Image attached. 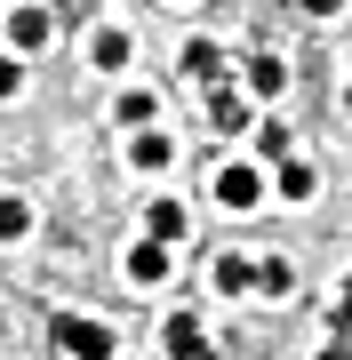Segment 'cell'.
I'll return each mask as SVG.
<instances>
[{
	"label": "cell",
	"instance_id": "7402d4cb",
	"mask_svg": "<svg viewBox=\"0 0 352 360\" xmlns=\"http://www.w3.org/2000/svg\"><path fill=\"white\" fill-rule=\"evenodd\" d=\"M344 112H352V89H344Z\"/></svg>",
	"mask_w": 352,
	"mask_h": 360
},
{
	"label": "cell",
	"instance_id": "5bb4252c",
	"mask_svg": "<svg viewBox=\"0 0 352 360\" xmlns=\"http://www.w3.org/2000/svg\"><path fill=\"white\" fill-rule=\"evenodd\" d=\"M25 232H32V200L0 193V240H25Z\"/></svg>",
	"mask_w": 352,
	"mask_h": 360
},
{
	"label": "cell",
	"instance_id": "ac0fdd59",
	"mask_svg": "<svg viewBox=\"0 0 352 360\" xmlns=\"http://www.w3.org/2000/svg\"><path fill=\"white\" fill-rule=\"evenodd\" d=\"M328 328H337V345H352V281H344V296H337V312H328Z\"/></svg>",
	"mask_w": 352,
	"mask_h": 360
},
{
	"label": "cell",
	"instance_id": "8fae6325",
	"mask_svg": "<svg viewBox=\"0 0 352 360\" xmlns=\"http://www.w3.org/2000/svg\"><path fill=\"white\" fill-rule=\"evenodd\" d=\"M248 288H256V296H288V288H296V272H288L280 257H256V272H248Z\"/></svg>",
	"mask_w": 352,
	"mask_h": 360
},
{
	"label": "cell",
	"instance_id": "5b68a950",
	"mask_svg": "<svg viewBox=\"0 0 352 360\" xmlns=\"http://www.w3.org/2000/svg\"><path fill=\"white\" fill-rule=\"evenodd\" d=\"M8 40H16V49H48V40H56V16H40V8H8Z\"/></svg>",
	"mask_w": 352,
	"mask_h": 360
},
{
	"label": "cell",
	"instance_id": "8992f818",
	"mask_svg": "<svg viewBox=\"0 0 352 360\" xmlns=\"http://www.w3.org/2000/svg\"><path fill=\"white\" fill-rule=\"evenodd\" d=\"M144 240H152V248H176L184 240V208L176 200H152V208H144Z\"/></svg>",
	"mask_w": 352,
	"mask_h": 360
},
{
	"label": "cell",
	"instance_id": "d6986e66",
	"mask_svg": "<svg viewBox=\"0 0 352 360\" xmlns=\"http://www.w3.org/2000/svg\"><path fill=\"white\" fill-rule=\"evenodd\" d=\"M16 89H25V65H16V56H0V104H8Z\"/></svg>",
	"mask_w": 352,
	"mask_h": 360
},
{
	"label": "cell",
	"instance_id": "ba28073f",
	"mask_svg": "<svg viewBox=\"0 0 352 360\" xmlns=\"http://www.w3.org/2000/svg\"><path fill=\"white\" fill-rule=\"evenodd\" d=\"M184 80H209V89L224 80V49L216 40H193V49H184Z\"/></svg>",
	"mask_w": 352,
	"mask_h": 360
},
{
	"label": "cell",
	"instance_id": "4fadbf2b",
	"mask_svg": "<svg viewBox=\"0 0 352 360\" xmlns=\"http://www.w3.org/2000/svg\"><path fill=\"white\" fill-rule=\"evenodd\" d=\"M273 193H280V200H313V168H304V160H280Z\"/></svg>",
	"mask_w": 352,
	"mask_h": 360
},
{
	"label": "cell",
	"instance_id": "6da1fadb",
	"mask_svg": "<svg viewBox=\"0 0 352 360\" xmlns=\"http://www.w3.org/2000/svg\"><path fill=\"white\" fill-rule=\"evenodd\" d=\"M48 336H56L72 360H112V352H120V336H112L105 321H89V312H48Z\"/></svg>",
	"mask_w": 352,
	"mask_h": 360
},
{
	"label": "cell",
	"instance_id": "44dd1931",
	"mask_svg": "<svg viewBox=\"0 0 352 360\" xmlns=\"http://www.w3.org/2000/svg\"><path fill=\"white\" fill-rule=\"evenodd\" d=\"M320 360H352V345H320Z\"/></svg>",
	"mask_w": 352,
	"mask_h": 360
},
{
	"label": "cell",
	"instance_id": "52a82bcc",
	"mask_svg": "<svg viewBox=\"0 0 352 360\" xmlns=\"http://www.w3.org/2000/svg\"><path fill=\"white\" fill-rule=\"evenodd\" d=\"M129 281H136V288H160V281H169V248L136 240V248H129Z\"/></svg>",
	"mask_w": 352,
	"mask_h": 360
},
{
	"label": "cell",
	"instance_id": "ffe728a7",
	"mask_svg": "<svg viewBox=\"0 0 352 360\" xmlns=\"http://www.w3.org/2000/svg\"><path fill=\"white\" fill-rule=\"evenodd\" d=\"M344 8V0H304V16H337Z\"/></svg>",
	"mask_w": 352,
	"mask_h": 360
},
{
	"label": "cell",
	"instance_id": "9c48e42d",
	"mask_svg": "<svg viewBox=\"0 0 352 360\" xmlns=\"http://www.w3.org/2000/svg\"><path fill=\"white\" fill-rule=\"evenodd\" d=\"M129 160L144 168V176H160V168H169V160H176V144H169V136H160V129H144V136L129 144Z\"/></svg>",
	"mask_w": 352,
	"mask_h": 360
},
{
	"label": "cell",
	"instance_id": "e0dca14e",
	"mask_svg": "<svg viewBox=\"0 0 352 360\" xmlns=\"http://www.w3.org/2000/svg\"><path fill=\"white\" fill-rule=\"evenodd\" d=\"M256 153H264V160H273V168L288 160V129H280V120H273V129H256Z\"/></svg>",
	"mask_w": 352,
	"mask_h": 360
},
{
	"label": "cell",
	"instance_id": "7a4b0ae2",
	"mask_svg": "<svg viewBox=\"0 0 352 360\" xmlns=\"http://www.w3.org/2000/svg\"><path fill=\"white\" fill-rule=\"evenodd\" d=\"M216 200H224V208H256V200H264V168L224 160V168H216Z\"/></svg>",
	"mask_w": 352,
	"mask_h": 360
},
{
	"label": "cell",
	"instance_id": "277c9868",
	"mask_svg": "<svg viewBox=\"0 0 352 360\" xmlns=\"http://www.w3.org/2000/svg\"><path fill=\"white\" fill-rule=\"evenodd\" d=\"M209 120H216V129H224V136H240V129H248V120H256V104H248L240 89H224V80H216V89H209Z\"/></svg>",
	"mask_w": 352,
	"mask_h": 360
},
{
	"label": "cell",
	"instance_id": "7c38bea8",
	"mask_svg": "<svg viewBox=\"0 0 352 360\" xmlns=\"http://www.w3.org/2000/svg\"><path fill=\"white\" fill-rule=\"evenodd\" d=\"M89 56H96L105 72H120V65H129V32H120V25H105V32L89 40Z\"/></svg>",
	"mask_w": 352,
	"mask_h": 360
},
{
	"label": "cell",
	"instance_id": "2e32d148",
	"mask_svg": "<svg viewBox=\"0 0 352 360\" xmlns=\"http://www.w3.org/2000/svg\"><path fill=\"white\" fill-rule=\"evenodd\" d=\"M112 112H120V120H129V129L144 136V120H152V96H144V89H129V96H120V104H112Z\"/></svg>",
	"mask_w": 352,
	"mask_h": 360
},
{
	"label": "cell",
	"instance_id": "9a60e30c",
	"mask_svg": "<svg viewBox=\"0 0 352 360\" xmlns=\"http://www.w3.org/2000/svg\"><path fill=\"white\" fill-rule=\"evenodd\" d=\"M248 272H256L248 257H224V264H216V288H224V296H248Z\"/></svg>",
	"mask_w": 352,
	"mask_h": 360
},
{
	"label": "cell",
	"instance_id": "30bf717a",
	"mask_svg": "<svg viewBox=\"0 0 352 360\" xmlns=\"http://www.w3.org/2000/svg\"><path fill=\"white\" fill-rule=\"evenodd\" d=\"M288 89V65L280 56H248V96H280Z\"/></svg>",
	"mask_w": 352,
	"mask_h": 360
},
{
	"label": "cell",
	"instance_id": "3957f363",
	"mask_svg": "<svg viewBox=\"0 0 352 360\" xmlns=\"http://www.w3.org/2000/svg\"><path fill=\"white\" fill-rule=\"evenodd\" d=\"M160 336H169V360H216V345H209V328H200L193 312H176V321L160 328Z\"/></svg>",
	"mask_w": 352,
	"mask_h": 360
}]
</instances>
